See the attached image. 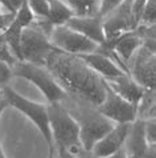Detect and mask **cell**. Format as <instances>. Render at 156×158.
Listing matches in <instances>:
<instances>
[{"mask_svg": "<svg viewBox=\"0 0 156 158\" xmlns=\"http://www.w3.org/2000/svg\"><path fill=\"white\" fill-rule=\"evenodd\" d=\"M49 40L54 49L76 56L92 53L98 48V44L89 40L84 35L78 33L77 31L69 28L65 24L53 27L49 35Z\"/></svg>", "mask_w": 156, "mask_h": 158, "instance_id": "8", "label": "cell"}, {"mask_svg": "<svg viewBox=\"0 0 156 158\" xmlns=\"http://www.w3.org/2000/svg\"><path fill=\"white\" fill-rule=\"evenodd\" d=\"M127 158H156V145H151L144 153L138 156H127Z\"/></svg>", "mask_w": 156, "mask_h": 158, "instance_id": "28", "label": "cell"}, {"mask_svg": "<svg viewBox=\"0 0 156 158\" xmlns=\"http://www.w3.org/2000/svg\"><path fill=\"white\" fill-rule=\"evenodd\" d=\"M27 4L37 19L48 17V0H27Z\"/></svg>", "mask_w": 156, "mask_h": 158, "instance_id": "21", "label": "cell"}, {"mask_svg": "<svg viewBox=\"0 0 156 158\" xmlns=\"http://www.w3.org/2000/svg\"><path fill=\"white\" fill-rule=\"evenodd\" d=\"M128 74L144 89H155L156 82V48L155 39H146L143 45L127 64Z\"/></svg>", "mask_w": 156, "mask_h": 158, "instance_id": "6", "label": "cell"}, {"mask_svg": "<svg viewBox=\"0 0 156 158\" xmlns=\"http://www.w3.org/2000/svg\"><path fill=\"white\" fill-rule=\"evenodd\" d=\"M74 16H95L99 11V0H61Z\"/></svg>", "mask_w": 156, "mask_h": 158, "instance_id": "17", "label": "cell"}, {"mask_svg": "<svg viewBox=\"0 0 156 158\" xmlns=\"http://www.w3.org/2000/svg\"><path fill=\"white\" fill-rule=\"evenodd\" d=\"M146 3L147 0H132V15L135 17V21L138 23V25L140 24V16Z\"/></svg>", "mask_w": 156, "mask_h": 158, "instance_id": "25", "label": "cell"}, {"mask_svg": "<svg viewBox=\"0 0 156 158\" xmlns=\"http://www.w3.org/2000/svg\"><path fill=\"white\" fill-rule=\"evenodd\" d=\"M53 27L46 19H37L23 29L20 40L21 61L36 65H44L48 55L54 49L50 44L49 35Z\"/></svg>", "mask_w": 156, "mask_h": 158, "instance_id": "4", "label": "cell"}, {"mask_svg": "<svg viewBox=\"0 0 156 158\" xmlns=\"http://www.w3.org/2000/svg\"><path fill=\"white\" fill-rule=\"evenodd\" d=\"M107 158H127V156H126V153H124L123 148H122V149H120V150H118L116 153H114V154L109 156Z\"/></svg>", "mask_w": 156, "mask_h": 158, "instance_id": "31", "label": "cell"}, {"mask_svg": "<svg viewBox=\"0 0 156 158\" xmlns=\"http://www.w3.org/2000/svg\"><path fill=\"white\" fill-rule=\"evenodd\" d=\"M14 16L15 14H12V12H3V14H0V31L7 29V27L14 20Z\"/></svg>", "mask_w": 156, "mask_h": 158, "instance_id": "26", "label": "cell"}, {"mask_svg": "<svg viewBox=\"0 0 156 158\" xmlns=\"http://www.w3.org/2000/svg\"><path fill=\"white\" fill-rule=\"evenodd\" d=\"M0 158H6V154H4L3 148H2V143H0Z\"/></svg>", "mask_w": 156, "mask_h": 158, "instance_id": "34", "label": "cell"}, {"mask_svg": "<svg viewBox=\"0 0 156 158\" xmlns=\"http://www.w3.org/2000/svg\"><path fill=\"white\" fill-rule=\"evenodd\" d=\"M3 93L6 94L10 106H14L19 112L27 116L37 129L40 130L42 137L49 146V150H54L53 139H52V133H50V126H49V118H48V108L46 104H40L36 101H32L27 97H23L17 92H15L11 86H7L3 89Z\"/></svg>", "mask_w": 156, "mask_h": 158, "instance_id": "7", "label": "cell"}, {"mask_svg": "<svg viewBox=\"0 0 156 158\" xmlns=\"http://www.w3.org/2000/svg\"><path fill=\"white\" fill-rule=\"evenodd\" d=\"M3 12H7V11H6V8H4L2 4H0V14H3Z\"/></svg>", "mask_w": 156, "mask_h": 158, "instance_id": "35", "label": "cell"}, {"mask_svg": "<svg viewBox=\"0 0 156 158\" xmlns=\"http://www.w3.org/2000/svg\"><path fill=\"white\" fill-rule=\"evenodd\" d=\"M12 77H14L12 65L4 63V61H0V92H2L4 88L10 86Z\"/></svg>", "mask_w": 156, "mask_h": 158, "instance_id": "22", "label": "cell"}, {"mask_svg": "<svg viewBox=\"0 0 156 158\" xmlns=\"http://www.w3.org/2000/svg\"><path fill=\"white\" fill-rule=\"evenodd\" d=\"M80 57L102 78H111V77H118V76L127 74L111 59H109L107 56H105L98 51L92 52V53H86V55H80Z\"/></svg>", "mask_w": 156, "mask_h": 158, "instance_id": "15", "label": "cell"}, {"mask_svg": "<svg viewBox=\"0 0 156 158\" xmlns=\"http://www.w3.org/2000/svg\"><path fill=\"white\" fill-rule=\"evenodd\" d=\"M10 106V104H8V100L6 97V94L3 93V90L0 92V116H2V113L6 110V109Z\"/></svg>", "mask_w": 156, "mask_h": 158, "instance_id": "29", "label": "cell"}, {"mask_svg": "<svg viewBox=\"0 0 156 158\" xmlns=\"http://www.w3.org/2000/svg\"><path fill=\"white\" fill-rule=\"evenodd\" d=\"M46 108L54 146L64 148L76 156H81L82 153H85L80 138V128L74 118L62 106V104H46Z\"/></svg>", "mask_w": 156, "mask_h": 158, "instance_id": "3", "label": "cell"}, {"mask_svg": "<svg viewBox=\"0 0 156 158\" xmlns=\"http://www.w3.org/2000/svg\"><path fill=\"white\" fill-rule=\"evenodd\" d=\"M61 104L77 122L80 128L82 148L88 153L92 152L94 145L115 125L111 120L99 113L95 105L85 100L68 94L66 98L61 101Z\"/></svg>", "mask_w": 156, "mask_h": 158, "instance_id": "2", "label": "cell"}, {"mask_svg": "<svg viewBox=\"0 0 156 158\" xmlns=\"http://www.w3.org/2000/svg\"><path fill=\"white\" fill-rule=\"evenodd\" d=\"M156 23V0H147L140 16L139 25H155Z\"/></svg>", "mask_w": 156, "mask_h": 158, "instance_id": "19", "label": "cell"}, {"mask_svg": "<svg viewBox=\"0 0 156 158\" xmlns=\"http://www.w3.org/2000/svg\"><path fill=\"white\" fill-rule=\"evenodd\" d=\"M123 0H99V11H98V15L101 17H105L107 14L116 8L122 3Z\"/></svg>", "mask_w": 156, "mask_h": 158, "instance_id": "24", "label": "cell"}, {"mask_svg": "<svg viewBox=\"0 0 156 158\" xmlns=\"http://www.w3.org/2000/svg\"><path fill=\"white\" fill-rule=\"evenodd\" d=\"M12 73H14V77H23L36 85L45 96L48 104L61 102L68 96V93L58 85V82L54 80L52 73L44 65L16 61L12 65Z\"/></svg>", "mask_w": 156, "mask_h": 158, "instance_id": "5", "label": "cell"}, {"mask_svg": "<svg viewBox=\"0 0 156 158\" xmlns=\"http://www.w3.org/2000/svg\"><path fill=\"white\" fill-rule=\"evenodd\" d=\"M144 135L150 145H156V118L144 121Z\"/></svg>", "mask_w": 156, "mask_h": 158, "instance_id": "23", "label": "cell"}, {"mask_svg": "<svg viewBox=\"0 0 156 158\" xmlns=\"http://www.w3.org/2000/svg\"><path fill=\"white\" fill-rule=\"evenodd\" d=\"M103 19V29H105L106 43H112L120 35L136 29L139 25L132 15V0H123L110 14Z\"/></svg>", "mask_w": 156, "mask_h": 158, "instance_id": "9", "label": "cell"}, {"mask_svg": "<svg viewBox=\"0 0 156 158\" xmlns=\"http://www.w3.org/2000/svg\"><path fill=\"white\" fill-rule=\"evenodd\" d=\"M45 68L69 96L98 106L106 94L105 80L80 56L53 49L45 60Z\"/></svg>", "mask_w": 156, "mask_h": 158, "instance_id": "1", "label": "cell"}, {"mask_svg": "<svg viewBox=\"0 0 156 158\" xmlns=\"http://www.w3.org/2000/svg\"><path fill=\"white\" fill-rule=\"evenodd\" d=\"M156 96L155 89H147L142 100L138 104V118L139 120H150L156 118Z\"/></svg>", "mask_w": 156, "mask_h": 158, "instance_id": "18", "label": "cell"}, {"mask_svg": "<svg viewBox=\"0 0 156 158\" xmlns=\"http://www.w3.org/2000/svg\"><path fill=\"white\" fill-rule=\"evenodd\" d=\"M25 2V0H10V3H11V7H12V10H14V12H16L19 8L23 6V3Z\"/></svg>", "mask_w": 156, "mask_h": 158, "instance_id": "30", "label": "cell"}, {"mask_svg": "<svg viewBox=\"0 0 156 158\" xmlns=\"http://www.w3.org/2000/svg\"><path fill=\"white\" fill-rule=\"evenodd\" d=\"M54 152H56V158H82V153L81 156H76L73 153L68 152L66 149L64 148H60V146H54Z\"/></svg>", "mask_w": 156, "mask_h": 158, "instance_id": "27", "label": "cell"}, {"mask_svg": "<svg viewBox=\"0 0 156 158\" xmlns=\"http://www.w3.org/2000/svg\"><path fill=\"white\" fill-rule=\"evenodd\" d=\"M0 61H4L10 65H14L16 61H19L12 53L11 48L4 37V31H0Z\"/></svg>", "mask_w": 156, "mask_h": 158, "instance_id": "20", "label": "cell"}, {"mask_svg": "<svg viewBox=\"0 0 156 158\" xmlns=\"http://www.w3.org/2000/svg\"><path fill=\"white\" fill-rule=\"evenodd\" d=\"M97 109L99 110V113H102L114 124H132L138 118L136 105L128 102L120 96L114 93L107 85L105 98L97 106Z\"/></svg>", "mask_w": 156, "mask_h": 158, "instance_id": "10", "label": "cell"}, {"mask_svg": "<svg viewBox=\"0 0 156 158\" xmlns=\"http://www.w3.org/2000/svg\"><path fill=\"white\" fill-rule=\"evenodd\" d=\"M143 43H144V36H143V33H142L140 27H138L136 29L120 35V36L118 39H115L112 43L103 44V45L110 47L116 53L119 60L127 67L128 61L135 55V52L143 45Z\"/></svg>", "mask_w": 156, "mask_h": 158, "instance_id": "13", "label": "cell"}, {"mask_svg": "<svg viewBox=\"0 0 156 158\" xmlns=\"http://www.w3.org/2000/svg\"><path fill=\"white\" fill-rule=\"evenodd\" d=\"M82 158H98V157H95V156H93L92 153H88V152H85L84 154H82Z\"/></svg>", "mask_w": 156, "mask_h": 158, "instance_id": "32", "label": "cell"}, {"mask_svg": "<svg viewBox=\"0 0 156 158\" xmlns=\"http://www.w3.org/2000/svg\"><path fill=\"white\" fill-rule=\"evenodd\" d=\"M73 12L66 4L61 0H48V17L46 21L52 27L64 25L66 21L73 17Z\"/></svg>", "mask_w": 156, "mask_h": 158, "instance_id": "16", "label": "cell"}, {"mask_svg": "<svg viewBox=\"0 0 156 158\" xmlns=\"http://www.w3.org/2000/svg\"><path fill=\"white\" fill-rule=\"evenodd\" d=\"M65 25L84 35L89 40L94 41L98 45H103L106 43L105 29H103V19L99 15L95 16H73Z\"/></svg>", "mask_w": 156, "mask_h": 158, "instance_id": "12", "label": "cell"}, {"mask_svg": "<svg viewBox=\"0 0 156 158\" xmlns=\"http://www.w3.org/2000/svg\"><path fill=\"white\" fill-rule=\"evenodd\" d=\"M48 158H56V152L54 150H49V157Z\"/></svg>", "mask_w": 156, "mask_h": 158, "instance_id": "33", "label": "cell"}, {"mask_svg": "<svg viewBox=\"0 0 156 158\" xmlns=\"http://www.w3.org/2000/svg\"><path fill=\"white\" fill-rule=\"evenodd\" d=\"M103 80H105L106 85L114 93L120 96L128 102L136 105V106L139 104V101L142 100L144 92L147 90L143 86H140L136 81H134L130 77V74H123V76L111 77V78H103Z\"/></svg>", "mask_w": 156, "mask_h": 158, "instance_id": "14", "label": "cell"}, {"mask_svg": "<svg viewBox=\"0 0 156 158\" xmlns=\"http://www.w3.org/2000/svg\"><path fill=\"white\" fill-rule=\"evenodd\" d=\"M130 125L131 124H115L109 133H106L94 145L90 153L98 158H107L120 150L127 138Z\"/></svg>", "mask_w": 156, "mask_h": 158, "instance_id": "11", "label": "cell"}]
</instances>
